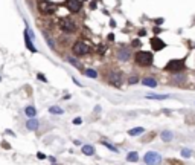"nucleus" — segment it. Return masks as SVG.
<instances>
[{
    "instance_id": "473e14b6",
    "label": "nucleus",
    "mask_w": 195,
    "mask_h": 165,
    "mask_svg": "<svg viewBox=\"0 0 195 165\" xmlns=\"http://www.w3.org/2000/svg\"><path fill=\"white\" fill-rule=\"evenodd\" d=\"M160 31H162V28H154V32L156 34H160Z\"/></svg>"
},
{
    "instance_id": "6e6552de",
    "label": "nucleus",
    "mask_w": 195,
    "mask_h": 165,
    "mask_svg": "<svg viewBox=\"0 0 195 165\" xmlns=\"http://www.w3.org/2000/svg\"><path fill=\"white\" fill-rule=\"evenodd\" d=\"M143 160L146 162V165H159L162 162V156L156 151H148L143 156Z\"/></svg>"
},
{
    "instance_id": "f704fd0d",
    "label": "nucleus",
    "mask_w": 195,
    "mask_h": 165,
    "mask_svg": "<svg viewBox=\"0 0 195 165\" xmlns=\"http://www.w3.org/2000/svg\"><path fill=\"white\" fill-rule=\"evenodd\" d=\"M2 145H3L5 148H9V144H8V142H2Z\"/></svg>"
},
{
    "instance_id": "393cba45",
    "label": "nucleus",
    "mask_w": 195,
    "mask_h": 165,
    "mask_svg": "<svg viewBox=\"0 0 195 165\" xmlns=\"http://www.w3.org/2000/svg\"><path fill=\"white\" fill-rule=\"evenodd\" d=\"M37 78H38L40 81H43V83H47V78H46V77H44L41 72H38V74H37Z\"/></svg>"
},
{
    "instance_id": "2eb2a0df",
    "label": "nucleus",
    "mask_w": 195,
    "mask_h": 165,
    "mask_svg": "<svg viewBox=\"0 0 195 165\" xmlns=\"http://www.w3.org/2000/svg\"><path fill=\"white\" fill-rule=\"evenodd\" d=\"M25 115H26L28 118H35V116H37V110H35V107L28 106V107L25 109Z\"/></svg>"
},
{
    "instance_id": "72a5a7b5",
    "label": "nucleus",
    "mask_w": 195,
    "mask_h": 165,
    "mask_svg": "<svg viewBox=\"0 0 195 165\" xmlns=\"http://www.w3.org/2000/svg\"><path fill=\"white\" fill-rule=\"evenodd\" d=\"M72 80H73V83H75V84H78V86H81V83H79V81H78L76 78H72Z\"/></svg>"
},
{
    "instance_id": "f03ea898",
    "label": "nucleus",
    "mask_w": 195,
    "mask_h": 165,
    "mask_svg": "<svg viewBox=\"0 0 195 165\" xmlns=\"http://www.w3.org/2000/svg\"><path fill=\"white\" fill-rule=\"evenodd\" d=\"M56 5L50 0H37V9L41 16H53L56 13Z\"/></svg>"
},
{
    "instance_id": "aec40b11",
    "label": "nucleus",
    "mask_w": 195,
    "mask_h": 165,
    "mask_svg": "<svg viewBox=\"0 0 195 165\" xmlns=\"http://www.w3.org/2000/svg\"><path fill=\"white\" fill-rule=\"evenodd\" d=\"M84 75L88 77V78H91V80L98 78V72H96L94 69H85V70H84Z\"/></svg>"
},
{
    "instance_id": "c9c22d12",
    "label": "nucleus",
    "mask_w": 195,
    "mask_h": 165,
    "mask_svg": "<svg viewBox=\"0 0 195 165\" xmlns=\"http://www.w3.org/2000/svg\"><path fill=\"white\" fill-rule=\"evenodd\" d=\"M94 112H101V106H96L94 107Z\"/></svg>"
},
{
    "instance_id": "7ed1b4c3",
    "label": "nucleus",
    "mask_w": 195,
    "mask_h": 165,
    "mask_svg": "<svg viewBox=\"0 0 195 165\" xmlns=\"http://www.w3.org/2000/svg\"><path fill=\"white\" fill-rule=\"evenodd\" d=\"M58 28L64 32V34H73L78 31V25L73 19L70 17H61L58 20Z\"/></svg>"
},
{
    "instance_id": "b1692460",
    "label": "nucleus",
    "mask_w": 195,
    "mask_h": 165,
    "mask_svg": "<svg viewBox=\"0 0 195 165\" xmlns=\"http://www.w3.org/2000/svg\"><path fill=\"white\" fill-rule=\"evenodd\" d=\"M181 156H183L184 159L190 157V156H192V150H189V148H183V150H181Z\"/></svg>"
},
{
    "instance_id": "20e7f679",
    "label": "nucleus",
    "mask_w": 195,
    "mask_h": 165,
    "mask_svg": "<svg viewBox=\"0 0 195 165\" xmlns=\"http://www.w3.org/2000/svg\"><path fill=\"white\" fill-rule=\"evenodd\" d=\"M72 52H73V55H76V57H84V55H87V54L91 52V48H90L85 41L78 40V41H75V43L72 45Z\"/></svg>"
},
{
    "instance_id": "7c9ffc66",
    "label": "nucleus",
    "mask_w": 195,
    "mask_h": 165,
    "mask_svg": "<svg viewBox=\"0 0 195 165\" xmlns=\"http://www.w3.org/2000/svg\"><path fill=\"white\" fill-rule=\"evenodd\" d=\"M37 157H38V159H46V156H44L43 153H37Z\"/></svg>"
},
{
    "instance_id": "0eeeda50",
    "label": "nucleus",
    "mask_w": 195,
    "mask_h": 165,
    "mask_svg": "<svg viewBox=\"0 0 195 165\" xmlns=\"http://www.w3.org/2000/svg\"><path fill=\"white\" fill-rule=\"evenodd\" d=\"M64 6L69 9V13L78 14V13H81V9H82V2H81V0H66V2H64Z\"/></svg>"
},
{
    "instance_id": "4468645a",
    "label": "nucleus",
    "mask_w": 195,
    "mask_h": 165,
    "mask_svg": "<svg viewBox=\"0 0 195 165\" xmlns=\"http://www.w3.org/2000/svg\"><path fill=\"white\" fill-rule=\"evenodd\" d=\"M172 131H169V130H163L162 133H160V138H162V141L163 142H169V141H172Z\"/></svg>"
},
{
    "instance_id": "f8f14e48",
    "label": "nucleus",
    "mask_w": 195,
    "mask_h": 165,
    "mask_svg": "<svg viewBox=\"0 0 195 165\" xmlns=\"http://www.w3.org/2000/svg\"><path fill=\"white\" fill-rule=\"evenodd\" d=\"M142 84L146 86V87H152V89H154V87H157L159 83H157V80L152 78V77H145V78L142 80Z\"/></svg>"
},
{
    "instance_id": "9d476101",
    "label": "nucleus",
    "mask_w": 195,
    "mask_h": 165,
    "mask_svg": "<svg viewBox=\"0 0 195 165\" xmlns=\"http://www.w3.org/2000/svg\"><path fill=\"white\" fill-rule=\"evenodd\" d=\"M116 57H118L119 61H128V60L131 58V51H130L128 48L122 46V48H119V51L116 52Z\"/></svg>"
},
{
    "instance_id": "4be33fe9",
    "label": "nucleus",
    "mask_w": 195,
    "mask_h": 165,
    "mask_svg": "<svg viewBox=\"0 0 195 165\" xmlns=\"http://www.w3.org/2000/svg\"><path fill=\"white\" fill-rule=\"evenodd\" d=\"M67 61L72 64V66H75V67H78V69H81V63L76 60V58H73V57H67Z\"/></svg>"
},
{
    "instance_id": "412c9836",
    "label": "nucleus",
    "mask_w": 195,
    "mask_h": 165,
    "mask_svg": "<svg viewBox=\"0 0 195 165\" xmlns=\"http://www.w3.org/2000/svg\"><path fill=\"white\" fill-rule=\"evenodd\" d=\"M146 98H148V99H168L169 95H156V93H149V95H146Z\"/></svg>"
},
{
    "instance_id": "c85d7f7f",
    "label": "nucleus",
    "mask_w": 195,
    "mask_h": 165,
    "mask_svg": "<svg viewBox=\"0 0 195 165\" xmlns=\"http://www.w3.org/2000/svg\"><path fill=\"white\" fill-rule=\"evenodd\" d=\"M46 41H47V45H49L50 48H53V41H52V38H49V37H47V40H46Z\"/></svg>"
},
{
    "instance_id": "a878e982",
    "label": "nucleus",
    "mask_w": 195,
    "mask_h": 165,
    "mask_svg": "<svg viewBox=\"0 0 195 165\" xmlns=\"http://www.w3.org/2000/svg\"><path fill=\"white\" fill-rule=\"evenodd\" d=\"M128 83H130V84H136V83H139V78H137V75H133V77L128 80Z\"/></svg>"
},
{
    "instance_id": "bb28decb",
    "label": "nucleus",
    "mask_w": 195,
    "mask_h": 165,
    "mask_svg": "<svg viewBox=\"0 0 195 165\" xmlns=\"http://www.w3.org/2000/svg\"><path fill=\"white\" fill-rule=\"evenodd\" d=\"M107 40L108 41H115V34H108L107 35Z\"/></svg>"
},
{
    "instance_id": "a211bd4d",
    "label": "nucleus",
    "mask_w": 195,
    "mask_h": 165,
    "mask_svg": "<svg viewBox=\"0 0 195 165\" xmlns=\"http://www.w3.org/2000/svg\"><path fill=\"white\" fill-rule=\"evenodd\" d=\"M143 131H145V128H143V127H136V128L128 130V135H130V136H139V135H142Z\"/></svg>"
},
{
    "instance_id": "e433bc0d",
    "label": "nucleus",
    "mask_w": 195,
    "mask_h": 165,
    "mask_svg": "<svg viewBox=\"0 0 195 165\" xmlns=\"http://www.w3.org/2000/svg\"><path fill=\"white\" fill-rule=\"evenodd\" d=\"M0 81H2V78H0Z\"/></svg>"
},
{
    "instance_id": "ddd939ff",
    "label": "nucleus",
    "mask_w": 195,
    "mask_h": 165,
    "mask_svg": "<svg viewBox=\"0 0 195 165\" xmlns=\"http://www.w3.org/2000/svg\"><path fill=\"white\" fill-rule=\"evenodd\" d=\"M38 125H40V122H38L35 118H29V119H28V122H26V128H28V130H31V131L38 130Z\"/></svg>"
},
{
    "instance_id": "39448f33",
    "label": "nucleus",
    "mask_w": 195,
    "mask_h": 165,
    "mask_svg": "<svg viewBox=\"0 0 195 165\" xmlns=\"http://www.w3.org/2000/svg\"><path fill=\"white\" fill-rule=\"evenodd\" d=\"M165 70L172 72V74H180V72L186 70V61L184 60H171L165 66Z\"/></svg>"
},
{
    "instance_id": "9b49d317",
    "label": "nucleus",
    "mask_w": 195,
    "mask_h": 165,
    "mask_svg": "<svg viewBox=\"0 0 195 165\" xmlns=\"http://www.w3.org/2000/svg\"><path fill=\"white\" fill-rule=\"evenodd\" d=\"M25 45H26V49L28 51H31L32 54H37L38 51H37V48L34 46V43H32V38H31V35H29V32H28V29H25Z\"/></svg>"
},
{
    "instance_id": "423d86ee",
    "label": "nucleus",
    "mask_w": 195,
    "mask_h": 165,
    "mask_svg": "<svg viewBox=\"0 0 195 165\" xmlns=\"http://www.w3.org/2000/svg\"><path fill=\"white\" fill-rule=\"evenodd\" d=\"M107 81H108V84H111L113 87H122V84H124V74L122 72H119V70H111L110 74H108V78H107Z\"/></svg>"
},
{
    "instance_id": "6ab92c4d",
    "label": "nucleus",
    "mask_w": 195,
    "mask_h": 165,
    "mask_svg": "<svg viewBox=\"0 0 195 165\" xmlns=\"http://www.w3.org/2000/svg\"><path fill=\"white\" fill-rule=\"evenodd\" d=\"M127 160H128V162H137V160H139L137 151H130V153L127 154Z\"/></svg>"
},
{
    "instance_id": "c756f323",
    "label": "nucleus",
    "mask_w": 195,
    "mask_h": 165,
    "mask_svg": "<svg viewBox=\"0 0 195 165\" xmlns=\"http://www.w3.org/2000/svg\"><path fill=\"white\" fill-rule=\"evenodd\" d=\"M131 45H133V48H134V46L137 48V46H140V41H139V40H136V41H133Z\"/></svg>"
},
{
    "instance_id": "f257e3e1",
    "label": "nucleus",
    "mask_w": 195,
    "mask_h": 165,
    "mask_svg": "<svg viewBox=\"0 0 195 165\" xmlns=\"http://www.w3.org/2000/svg\"><path fill=\"white\" fill-rule=\"evenodd\" d=\"M134 63L139 67H151L154 63V54L149 51H137L134 54Z\"/></svg>"
},
{
    "instance_id": "2f4dec72",
    "label": "nucleus",
    "mask_w": 195,
    "mask_h": 165,
    "mask_svg": "<svg viewBox=\"0 0 195 165\" xmlns=\"http://www.w3.org/2000/svg\"><path fill=\"white\" fill-rule=\"evenodd\" d=\"M145 34H146V31H145V29H140V31H139V35H140V37H142V35H145Z\"/></svg>"
},
{
    "instance_id": "dca6fc26",
    "label": "nucleus",
    "mask_w": 195,
    "mask_h": 165,
    "mask_svg": "<svg viewBox=\"0 0 195 165\" xmlns=\"http://www.w3.org/2000/svg\"><path fill=\"white\" fill-rule=\"evenodd\" d=\"M82 153L85 156H93L94 154V147L93 145H82Z\"/></svg>"
},
{
    "instance_id": "cd10ccee",
    "label": "nucleus",
    "mask_w": 195,
    "mask_h": 165,
    "mask_svg": "<svg viewBox=\"0 0 195 165\" xmlns=\"http://www.w3.org/2000/svg\"><path fill=\"white\" fill-rule=\"evenodd\" d=\"M81 122H82V119H81V118H75V119H73V124H76V125H78V124H81Z\"/></svg>"
},
{
    "instance_id": "f3484780",
    "label": "nucleus",
    "mask_w": 195,
    "mask_h": 165,
    "mask_svg": "<svg viewBox=\"0 0 195 165\" xmlns=\"http://www.w3.org/2000/svg\"><path fill=\"white\" fill-rule=\"evenodd\" d=\"M49 113H52V115H63L64 110H63L60 106H50V107H49Z\"/></svg>"
},
{
    "instance_id": "5701e85b",
    "label": "nucleus",
    "mask_w": 195,
    "mask_h": 165,
    "mask_svg": "<svg viewBox=\"0 0 195 165\" xmlns=\"http://www.w3.org/2000/svg\"><path fill=\"white\" fill-rule=\"evenodd\" d=\"M102 145L107 147V148H108L110 151H113V153H119V150H118L115 145H111V144H108V142H105V141H102Z\"/></svg>"
},
{
    "instance_id": "1a4fd4ad",
    "label": "nucleus",
    "mask_w": 195,
    "mask_h": 165,
    "mask_svg": "<svg viewBox=\"0 0 195 165\" xmlns=\"http://www.w3.org/2000/svg\"><path fill=\"white\" fill-rule=\"evenodd\" d=\"M149 45H151V49H152L154 52H160V51H163V49L166 48V43H165L160 37H157V35L149 40Z\"/></svg>"
}]
</instances>
